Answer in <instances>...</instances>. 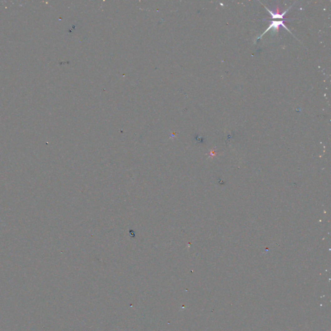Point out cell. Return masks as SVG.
Segmentation results:
<instances>
[{
  "label": "cell",
  "mask_w": 331,
  "mask_h": 331,
  "mask_svg": "<svg viewBox=\"0 0 331 331\" xmlns=\"http://www.w3.org/2000/svg\"><path fill=\"white\" fill-rule=\"evenodd\" d=\"M280 25H281L282 27H283L284 29H286L289 32H290V31L287 29V27L285 26V25H284V24L283 23V20H281V21H272V23L269 25V28H268L267 29H266V31H265L261 34V36H260L259 38H258L257 39L259 40V39H260L261 38H262V37H263V36L265 33L267 32H268L270 29H273L274 31H275L276 32H278V29H279V27Z\"/></svg>",
  "instance_id": "obj_1"
},
{
  "label": "cell",
  "mask_w": 331,
  "mask_h": 331,
  "mask_svg": "<svg viewBox=\"0 0 331 331\" xmlns=\"http://www.w3.org/2000/svg\"><path fill=\"white\" fill-rule=\"evenodd\" d=\"M266 8V10H267V11L271 14L272 17L273 18V19H282V20L284 19V15H285V14L288 12L289 9V8L287 9V11H285L284 12H283V14H278V13H274L273 12H272L270 10H269V9H268L267 8Z\"/></svg>",
  "instance_id": "obj_2"
}]
</instances>
